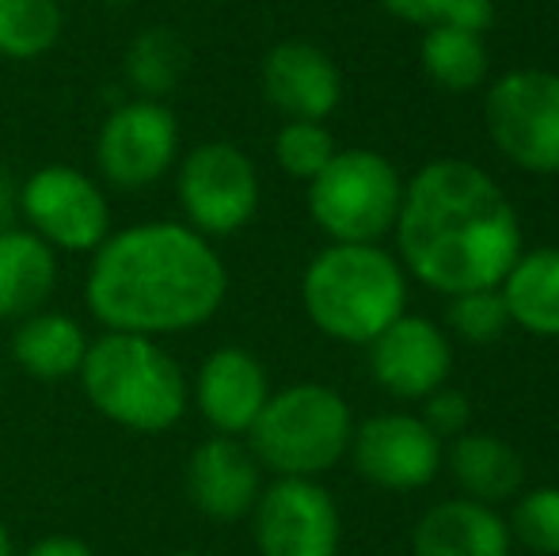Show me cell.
Instances as JSON below:
<instances>
[{"label":"cell","mask_w":559,"mask_h":556,"mask_svg":"<svg viewBox=\"0 0 559 556\" xmlns=\"http://www.w3.org/2000/svg\"><path fill=\"white\" fill-rule=\"evenodd\" d=\"M392 237L407 279L442 297L499 286L525 248L510 194L461 156L430 161L404 179Z\"/></svg>","instance_id":"6da1fadb"},{"label":"cell","mask_w":559,"mask_h":556,"mask_svg":"<svg viewBox=\"0 0 559 556\" xmlns=\"http://www.w3.org/2000/svg\"><path fill=\"white\" fill-rule=\"evenodd\" d=\"M228 268L214 240L187 222H141L92 252L84 305L104 332L164 340L194 332L222 312Z\"/></svg>","instance_id":"7a4b0ae2"},{"label":"cell","mask_w":559,"mask_h":556,"mask_svg":"<svg viewBox=\"0 0 559 556\" xmlns=\"http://www.w3.org/2000/svg\"><path fill=\"white\" fill-rule=\"evenodd\" d=\"M88 404L133 435H164L187 416L191 381L160 340L104 332L76 374Z\"/></svg>","instance_id":"3957f363"},{"label":"cell","mask_w":559,"mask_h":556,"mask_svg":"<svg viewBox=\"0 0 559 556\" xmlns=\"http://www.w3.org/2000/svg\"><path fill=\"white\" fill-rule=\"evenodd\" d=\"M312 328L346 347H369L407 312V271L384 245H328L301 275Z\"/></svg>","instance_id":"277c9868"},{"label":"cell","mask_w":559,"mask_h":556,"mask_svg":"<svg viewBox=\"0 0 559 556\" xmlns=\"http://www.w3.org/2000/svg\"><path fill=\"white\" fill-rule=\"evenodd\" d=\"M354 412L346 397L320 381L274 389L259 419L243 435L263 473L320 481L346 461L354 438Z\"/></svg>","instance_id":"5b68a950"},{"label":"cell","mask_w":559,"mask_h":556,"mask_svg":"<svg viewBox=\"0 0 559 556\" xmlns=\"http://www.w3.org/2000/svg\"><path fill=\"white\" fill-rule=\"evenodd\" d=\"M404 199V176L377 149H338L309 179V217L332 245H381L392 237Z\"/></svg>","instance_id":"8992f818"},{"label":"cell","mask_w":559,"mask_h":556,"mask_svg":"<svg viewBox=\"0 0 559 556\" xmlns=\"http://www.w3.org/2000/svg\"><path fill=\"white\" fill-rule=\"evenodd\" d=\"M484 127L499 156L530 176H559V73L510 69L487 88Z\"/></svg>","instance_id":"52a82bcc"},{"label":"cell","mask_w":559,"mask_h":556,"mask_svg":"<svg viewBox=\"0 0 559 556\" xmlns=\"http://www.w3.org/2000/svg\"><path fill=\"white\" fill-rule=\"evenodd\" d=\"M259 168L233 141H202L176 161V202L183 222L206 240L248 229L259 214Z\"/></svg>","instance_id":"ba28073f"},{"label":"cell","mask_w":559,"mask_h":556,"mask_svg":"<svg viewBox=\"0 0 559 556\" xmlns=\"http://www.w3.org/2000/svg\"><path fill=\"white\" fill-rule=\"evenodd\" d=\"M15 214L53 252L92 256L111 237V202L88 171L43 164L15 187Z\"/></svg>","instance_id":"9c48e42d"},{"label":"cell","mask_w":559,"mask_h":556,"mask_svg":"<svg viewBox=\"0 0 559 556\" xmlns=\"http://www.w3.org/2000/svg\"><path fill=\"white\" fill-rule=\"evenodd\" d=\"M179 119L164 99H122L96 134L99 176L118 191H145L164 179L183 153Z\"/></svg>","instance_id":"30bf717a"},{"label":"cell","mask_w":559,"mask_h":556,"mask_svg":"<svg viewBox=\"0 0 559 556\" xmlns=\"http://www.w3.org/2000/svg\"><path fill=\"white\" fill-rule=\"evenodd\" d=\"M248 519L263 556H335L343 537L335 496L312 476H274Z\"/></svg>","instance_id":"8fae6325"},{"label":"cell","mask_w":559,"mask_h":556,"mask_svg":"<svg viewBox=\"0 0 559 556\" xmlns=\"http://www.w3.org/2000/svg\"><path fill=\"white\" fill-rule=\"evenodd\" d=\"M350 465L381 492H419L445 465V442L415 412H381L354 427Z\"/></svg>","instance_id":"7c38bea8"},{"label":"cell","mask_w":559,"mask_h":556,"mask_svg":"<svg viewBox=\"0 0 559 556\" xmlns=\"http://www.w3.org/2000/svg\"><path fill=\"white\" fill-rule=\"evenodd\" d=\"M366 351L377 389H384L396 401H427L435 389L449 386L453 340L430 317L400 312Z\"/></svg>","instance_id":"4fadbf2b"},{"label":"cell","mask_w":559,"mask_h":556,"mask_svg":"<svg viewBox=\"0 0 559 556\" xmlns=\"http://www.w3.org/2000/svg\"><path fill=\"white\" fill-rule=\"evenodd\" d=\"M187 499L210 522H240L263 492V465L236 435H210L191 450L183 469Z\"/></svg>","instance_id":"5bb4252c"},{"label":"cell","mask_w":559,"mask_h":556,"mask_svg":"<svg viewBox=\"0 0 559 556\" xmlns=\"http://www.w3.org/2000/svg\"><path fill=\"white\" fill-rule=\"evenodd\" d=\"M259 84H263L266 104L286 119L328 122L343 104V73L335 58L324 46L305 43V38H286L271 46L259 66Z\"/></svg>","instance_id":"9a60e30c"},{"label":"cell","mask_w":559,"mask_h":556,"mask_svg":"<svg viewBox=\"0 0 559 556\" xmlns=\"http://www.w3.org/2000/svg\"><path fill=\"white\" fill-rule=\"evenodd\" d=\"M266 366L243 347H217L202 358L191 381V404L210 423L214 435L243 438L259 419L263 404L271 401Z\"/></svg>","instance_id":"2e32d148"},{"label":"cell","mask_w":559,"mask_h":556,"mask_svg":"<svg viewBox=\"0 0 559 556\" xmlns=\"http://www.w3.org/2000/svg\"><path fill=\"white\" fill-rule=\"evenodd\" d=\"M507 519L476 499H442L412 530V556H510Z\"/></svg>","instance_id":"e0dca14e"},{"label":"cell","mask_w":559,"mask_h":556,"mask_svg":"<svg viewBox=\"0 0 559 556\" xmlns=\"http://www.w3.org/2000/svg\"><path fill=\"white\" fill-rule=\"evenodd\" d=\"M445 465L461 496L487 507L514 504V496L525 488L522 453L510 442H502L499 435H487V430H464L461 438H453Z\"/></svg>","instance_id":"ac0fdd59"},{"label":"cell","mask_w":559,"mask_h":556,"mask_svg":"<svg viewBox=\"0 0 559 556\" xmlns=\"http://www.w3.org/2000/svg\"><path fill=\"white\" fill-rule=\"evenodd\" d=\"M92 347V335L69 312L38 309L31 317L15 320L12 332V363L35 381H66L76 378L84 355Z\"/></svg>","instance_id":"d6986e66"},{"label":"cell","mask_w":559,"mask_h":556,"mask_svg":"<svg viewBox=\"0 0 559 556\" xmlns=\"http://www.w3.org/2000/svg\"><path fill=\"white\" fill-rule=\"evenodd\" d=\"M507 301L510 328L537 335V340H559V248H522L518 260L499 282Z\"/></svg>","instance_id":"ffe728a7"},{"label":"cell","mask_w":559,"mask_h":556,"mask_svg":"<svg viewBox=\"0 0 559 556\" xmlns=\"http://www.w3.org/2000/svg\"><path fill=\"white\" fill-rule=\"evenodd\" d=\"M58 286V252L23 225L0 233V320H23L46 309Z\"/></svg>","instance_id":"44dd1931"},{"label":"cell","mask_w":559,"mask_h":556,"mask_svg":"<svg viewBox=\"0 0 559 556\" xmlns=\"http://www.w3.org/2000/svg\"><path fill=\"white\" fill-rule=\"evenodd\" d=\"M419 66L435 88L449 92V96H468V92L484 88L487 73H491V50H487L484 35L449 27V23H430L423 27Z\"/></svg>","instance_id":"7402d4cb"},{"label":"cell","mask_w":559,"mask_h":556,"mask_svg":"<svg viewBox=\"0 0 559 556\" xmlns=\"http://www.w3.org/2000/svg\"><path fill=\"white\" fill-rule=\"evenodd\" d=\"M191 69V50L183 35L171 27H145L130 46H126L122 73L133 96L141 99H164L183 84Z\"/></svg>","instance_id":"603a6c76"},{"label":"cell","mask_w":559,"mask_h":556,"mask_svg":"<svg viewBox=\"0 0 559 556\" xmlns=\"http://www.w3.org/2000/svg\"><path fill=\"white\" fill-rule=\"evenodd\" d=\"M66 35L61 0H0V58L35 61Z\"/></svg>","instance_id":"cb8c5ba5"},{"label":"cell","mask_w":559,"mask_h":556,"mask_svg":"<svg viewBox=\"0 0 559 556\" xmlns=\"http://www.w3.org/2000/svg\"><path fill=\"white\" fill-rule=\"evenodd\" d=\"M510 542H518L533 556H559V488L556 484H537L522 488L510 507Z\"/></svg>","instance_id":"d4e9b609"},{"label":"cell","mask_w":559,"mask_h":556,"mask_svg":"<svg viewBox=\"0 0 559 556\" xmlns=\"http://www.w3.org/2000/svg\"><path fill=\"white\" fill-rule=\"evenodd\" d=\"M338 153L332 130L324 122H309V119H286V127L274 134V161L286 171L289 179H317L328 168V161Z\"/></svg>","instance_id":"484cf974"},{"label":"cell","mask_w":559,"mask_h":556,"mask_svg":"<svg viewBox=\"0 0 559 556\" xmlns=\"http://www.w3.org/2000/svg\"><path fill=\"white\" fill-rule=\"evenodd\" d=\"M445 324H449V335H456V340H464V343H476V347H487V343L502 340L510 328V312H507V301H502L499 286L453 294L445 309Z\"/></svg>","instance_id":"4316f807"},{"label":"cell","mask_w":559,"mask_h":556,"mask_svg":"<svg viewBox=\"0 0 559 556\" xmlns=\"http://www.w3.org/2000/svg\"><path fill=\"white\" fill-rule=\"evenodd\" d=\"M419 416L438 438H442V442H453V438H461L464 430H472V401L464 389L442 386L423 401Z\"/></svg>","instance_id":"83f0119b"},{"label":"cell","mask_w":559,"mask_h":556,"mask_svg":"<svg viewBox=\"0 0 559 556\" xmlns=\"http://www.w3.org/2000/svg\"><path fill=\"white\" fill-rule=\"evenodd\" d=\"M438 23L472 31V35H487L495 23V0H449Z\"/></svg>","instance_id":"f1b7e54d"},{"label":"cell","mask_w":559,"mask_h":556,"mask_svg":"<svg viewBox=\"0 0 559 556\" xmlns=\"http://www.w3.org/2000/svg\"><path fill=\"white\" fill-rule=\"evenodd\" d=\"M389 15H396L400 23H412V27H430V23L442 20L449 0H377Z\"/></svg>","instance_id":"f546056e"},{"label":"cell","mask_w":559,"mask_h":556,"mask_svg":"<svg viewBox=\"0 0 559 556\" xmlns=\"http://www.w3.org/2000/svg\"><path fill=\"white\" fill-rule=\"evenodd\" d=\"M20 556H96L84 537H73V534H50V537H38L35 545H27Z\"/></svg>","instance_id":"4dcf8cb0"},{"label":"cell","mask_w":559,"mask_h":556,"mask_svg":"<svg viewBox=\"0 0 559 556\" xmlns=\"http://www.w3.org/2000/svg\"><path fill=\"white\" fill-rule=\"evenodd\" d=\"M15 225V184L4 168H0V233Z\"/></svg>","instance_id":"1f68e13d"},{"label":"cell","mask_w":559,"mask_h":556,"mask_svg":"<svg viewBox=\"0 0 559 556\" xmlns=\"http://www.w3.org/2000/svg\"><path fill=\"white\" fill-rule=\"evenodd\" d=\"M0 556H15V549H12V534H8L4 519H0Z\"/></svg>","instance_id":"d6a6232c"},{"label":"cell","mask_w":559,"mask_h":556,"mask_svg":"<svg viewBox=\"0 0 559 556\" xmlns=\"http://www.w3.org/2000/svg\"><path fill=\"white\" fill-rule=\"evenodd\" d=\"M168 556H210V553H199V549H183V553H168Z\"/></svg>","instance_id":"836d02e7"},{"label":"cell","mask_w":559,"mask_h":556,"mask_svg":"<svg viewBox=\"0 0 559 556\" xmlns=\"http://www.w3.org/2000/svg\"><path fill=\"white\" fill-rule=\"evenodd\" d=\"M99 4H133V0H99Z\"/></svg>","instance_id":"e575fe53"},{"label":"cell","mask_w":559,"mask_h":556,"mask_svg":"<svg viewBox=\"0 0 559 556\" xmlns=\"http://www.w3.org/2000/svg\"><path fill=\"white\" fill-rule=\"evenodd\" d=\"M0 393H4V378H0Z\"/></svg>","instance_id":"d590c367"}]
</instances>
